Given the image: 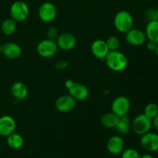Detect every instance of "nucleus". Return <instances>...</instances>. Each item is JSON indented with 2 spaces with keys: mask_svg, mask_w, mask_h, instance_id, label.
Returning a JSON list of instances; mask_svg holds the SVG:
<instances>
[{
  "mask_svg": "<svg viewBox=\"0 0 158 158\" xmlns=\"http://www.w3.org/2000/svg\"><path fill=\"white\" fill-rule=\"evenodd\" d=\"M106 66L114 72H122L128 65L127 57L120 51H111L104 59Z\"/></svg>",
  "mask_w": 158,
  "mask_h": 158,
  "instance_id": "nucleus-1",
  "label": "nucleus"
},
{
  "mask_svg": "<svg viewBox=\"0 0 158 158\" xmlns=\"http://www.w3.org/2000/svg\"><path fill=\"white\" fill-rule=\"evenodd\" d=\"M114 25L119 32L126 33L134 26L133 15L127 10L119 11L114 15Z\"/></svg>",
  "mask_w": 158,
  "mask_h": 158,
  "instance_id": "nucleus-2",
  "label": "nucleus"
},
{
  "mask_svg": "<svg viewBox=\"0 0 158 158\" xmlns=\"http://www.w3.org/2000/svg\"><path fill=\"white\" fill-rule=\"evenodd\" d=\"M152 127V119L145 115L143 113L136 116L131 121V129L137 135H143L150 132Z\"/></svg>",
  "mask_w": 158,
  "mask_h": 158,
  "instance_id": "nucleus-3",
  "label": "nucleus"
},
{
  "mask_svg": "<svg viewBox=\"0 0 158 158\" xmlns=\"http://www.w3.org/2000/svg\"><path fill=\"white\" fill-rule=\"evenodd\" d=\"M9 13L12 19L16 23L23 22L29 17V7L26 2L23 1H15L11 5Z\"/></svg>",
  "mask_w": 158,
  "mask_h": 158,
  "instance_id": "nucleus-4",
  "label": "nucleus"
},
{
  "mask_svg": "<svg viewBox=\"0 0 158 158\" xmlns=\"http://www.w3.org/2000/svg\"><path fill=\"white\" fill-rule=\"evenodd\" d=\"M59 48L56 40L45 39L37 44L36 52L43 58H51L56 54Z\"/></svg>",
  "mask_w": 158,
  "mask_h": 158,
  "instance_id": "nucleus-5",
  "label": "nucleus"
},
{
  "mask_svg": "<svg viewBox=\"0 0 158 158\" xmlns=\"http://www.w3.org/2000/svg\"><path fill=\"white\" fill-rule=\"evenodd\" d=\"M57 15V9L55 5L50 2H46L40 5L38 9V16L43 23L53 21Z\"/></svg>",
  "mask_w": 158,
  "mask_h": 158,
  "instance_id": "nucleus-6",
  "label": "nucleus"
},
{
  "mask_svg": "<svg viewBox=\"0 0 158 158\" xmlns=\"http://www.w3.org/2000/svg\"><path fill=\"white\" fill-rule=\"evenodd\" d=\"M131 109V101L125 96H118L111 103V110L118 117L125 116Z\"/></svg>",
  "mask_w": 158,
  "mask_h": 158,
  "instance_id": "nucleus-7",
  "label": "nucleus"
},
{
  "mask_svg": "<svg viewBox=\"0 0 158 158\" xmlns=\"http://www.w3.org/2000/svg\"><path fill=\"white\" fill-rule=\"evenodd\" d=\"M69 94L79 101H83L86 100L89 95L88 88L84 84L77 82H70V84L67 85Z\"/></svg>",
  "mask_w": 158,
  "mask_h": 158,
  "instance_id": "nucleus-8",
  "label": "nucleus"
},
{
  "mask_svg": "<svg viewBox=\"0 0 158 158\" xmlns=\"http://www.w3.org/2000/svg\"><path fill=\"white\" fill-rule=\"evenodd\" d=\"M125 40L128 44L134 46H142L148 40L143 31L134 27L125 33Z\"/></svg>",
  "mask_w": 158,
  "mask_h": 158,
  "instance_id": "nucleus-9",
  "label": "nucleus"
},
{
  "mask_svg": "<svg viewBox=\"0 0 158 158\" xmlns=\"http://www.w3.org/2000/svg\"><path fill=\"white\" fill-rule=\"evenodd\" d=\"M77 100L73 98L69 94L60 96L55 102V107L59 112L68 113L75 108Z\"/></svg>",
  "mask_w": 158,
  "mask_h": 158,
  "instance_id": "nucleus-10",
  "label": "nucleus"
},
{
  "mask_svg": "<svg viewBox=\"0 0 158 158\" xmlns=\"http://www.w3.org/2000/svg\"><path fill=\"white\" fill-rule=\"evenodd\" d=\"M59 49L64 51L72 50L77 45V38L70 32H63L56 40Z\"/></svg>",
  "mask_w": 158,
  "mask_h": 158,
  "instance_id": "nucleus-11",
  "label": "nucleus"
},
{
  "mask_svg": "<svg viewBox=\"0 0 158 158\" xmlns=\"http://www.w3.org/2000/svg\"><path fill=\"white\" fill-rule=\"evenodd\" d=\"M140 137V144L143 149L149 152L158 151V134L150 131Z\"/></svg>",
  "mask_w": 158,
  "mask_h": 158,
  "instance_id": "nucleus-12",
  "label": "nucleus"
},
{
  "mask_svg": "<svg viewBox=\"0 0 158 158\" xmlns=\"http://www.w3.org/2000/svg\"><path fill=\"white\" fill-rule=\"evenodd\" d=\"M124 140L120 135H113L106 141V150L114 155L120 154L124 150Z\"/></svg>",
  "mask_w": 158,
  "mask_h": 158,
  "instance_id": "nucleus-13",
  "label": "nucleus"
},
{
  "mask_svg": "<svg viewBox=\"0 0 158 158\" xmlns=\"http://www.w3.org/2000/svg\"><path fill=\"white\" fill-rule=\"evenodd\" d=\"M16 123L12 117L9 115H3L0 117V136L7 137L15 132Z\"/></svg>",
  "mask_w": 158,
  "mask_h": 158,
  "instance_id": "nucleus-14",
  "label": "nucleus"
},
{
  "mask_svg": "<svg viewBox=\"0 0 158 158\" xmlns=\"http://www.w3.org/2000/svg\"><path fill=\"white\" fill-rule=\"evenodd\" d=\"M91 52H92L93 55L96 57V58L99 59V60L104 61V59L106 58V55L108 52H110L108 49L107 46L106 44L105 40H96L92 43L90 46Z\"/></svg>",
  "mask_w": 158,
  "mask_h": 158,
  "instance_id": "nucleus-15",
  "label": "nucleus"
},
{
  "mask_svg": "<svg viewBox=\"0 0 158 158\" xmlns=\"http://www.w3.org/2000/svg\"><path fill=\"white\" fill-rule=\"evenodd\" d=\"M2 54L10 60H16L21 56L22 49L14 42H7L2 45Z\"/></svg>",
  "mask_w": 158,
  "mask_h": 158,
  "instance_id": "nucleus-16",
  "label": "nucleus"
},
{
  "mask_svg": "<svg viewBox=\"0 0 158 158\" xmlns=\"http://www.w3.org/2000/svg\"><path fill=\"white\" fill-rule=\"evenodd\" d=\"M11 94L15 99L23 100L27 97L29 94V89L23 82L16 81L11 86Z\"/></svg>",
  "mask_w": 158,
  "mask_h": 158,
  "instance_id": "nucleus-17",
  "label": "nucleus"
},
{
  "mask_svg": "<svg viewBox=\"0 0 158 158\" xmlns=\"http://www.w3.org/2000/svg\"><path fill=\"white\" fill-rule=\"evenodd\" d=\"M144 32L148 41L158 43V20L148 21Z\"/></svg>",
  "mask_w": 158,
  "mask_h": 158,
  "instance_id": "nucleus-18",
  "label": "nucleus"
},
{
  "mask_svg": "<svg viewBox=\"0 0 158 158\" xmlns=\"http://www.w3.org/2000/svg\"><path fill=\"white\" fill-rule=\"evenodd\" d=\"M114 129L120 135H126L131 130V121L127 115L119 117L118 122Z\"/></svg>",
  "mask_w": 158,
  "mask_h": 158,
  "instance_id": "nucleus-19",
  "label": "nucleus"
},
{
  "mask_svg": "<svg viewBox=\"0 0 158 158\" xmlns=\"http://www.w3.org/2000/svg\"><path fill=\"white\" fill-rule=\"evenodd\" d=\"M6 143L8 146L14 150H17L21 148L24 143V139L21 134L18 133H12L9 136L6 137Z\"/></svg>",
  "mask_w": 158,
  "mask_h": 158,
  "instance_id": "nucleus-20",
  "label": "nucleus"
},
{
  "mask_svg": "<svg viewBox=\"0 0 158 158\" xmlns=\"http://www.w3.org/2000/svg\"><path fill=\"white\" fill-rule=\"evenodd\" d=\"M119 117L112 111L110 113H106L100 118V123L106 128H114L118 122Z\"/></svg>",
  "mask_w": 158,
  "mask_h": 158,
  "instance_id": "nucleus-21",
  "label": "nucleus"
},
{
  "mask_svg": "<svg viewBox=\"0 0 158 158\" xmlns=\"http://www.w3.org/2000/svg\"><path fill=\"white\" fill-rule=\"evenodd\" d=\"M17 29V23L12 18L6 19L2 23L1 31L6 35H11L15 32Z\"/></svg>",
  "mask_w": 158,
  "mask_h": 158,
  "instance_id": "nucleus-22",
  "label": "nucleus"
},
{
  "mask_svg": "<svg viewBox=\"0 0 158 158\" xmlns=\"http://www.w3.org/2000/svg\"><path fill=\"white\" fill-rule=\"evenodd\" d=\"M105 42H106V44L110 52L119 50V49H120V41L118 37L115 36V35L109 36L106 39V40H105Z\"/></svg>",
  "mask_w": 158,
  "mask_h": 158,
  "instance_id": "nucleus-23",
  "label": "nucleus"
},
{
  "mask_svg": "<svg viewBox=\"0 0 158 158\" xmlns=\"http://www.w3.org/2000/svg\"><path fill=\"white\" fill-rule=\"evenodd\" d=\"M143 114L149 117L150 118H154L158 114V105L154 103H149L144 106Z\"/></svg>",
  "mask_w": 158,
  "mask_h": 158,
  "instance_id": "nucleus-24",
  "label": "nucleus"
},
{
  "mask_svg": "<svg viewBox=\"0 0 158 158\" xmlns=\"http://www.w3.org/2000/svg\"><path fill=\"white\" fill-rule=\"evenodd\" d=\"M141 155L140 153L135 149L133 148H128V149L123 150L121 153V158H140Z\"/></svg>",
  "mask_w": 158,
  "mask_h": 158,
  "instance_id": "nucleus-25",
  "label": "nucleus"
},
{
  "mask_svg": "<svg viewBox=\"0 0 158 158\" xmlns=\"http://www.w3.org/2000/svg\"><path fill=\"white\" fill-rule=\"evenodd\" d=\"M46 35H47V38L49 40H56L60 35L58 28L56 26H50L46 32Z\"/></svg>",
  "mask_w": 158,
  "mask_h": 158,
  "instance_id": "nucleus-26",
  "label": "nucleus"
},
{
  "mask_svg": "<svg viewBox=\"0 0 158 158\" xmlns=\"http://www.w3.org/2000/svg\"><path fill=\"white\" fill-rule=\"evenodd\" d=\"M146 15H147V17H148V19L149 21L157 19V11H156V9H149V10H148L147 11Z\"/></svg>",
  "mask_w": 158,
  "mask_h": 158,
  "instance_id": "nucleus-27",
  "label": "nucleus"
},
{
  "mask_svg": "<svg viewBox=\"0 0 158 158\" xmlns=\"http://www.w3.org/2000/svg\"><path fill=\"white\" fill-rule=\"evenodd\" d=\"M156 46H157V43H154V42L152 41H148V43H147V48L149 51H154L155 50Z\"/></svg>",
  "mask_w": 158,
  "mask_h": 158,
  "instance_id": "nucleus-28",
  "label": "nucleus"
},
{
  "mask_svg": "<svg viewBox=\"0 0 158 158\" xmlns=\"http://www.w3.org/2000/svg\"><path fill=\"white\" fill-rule=\"evenodd\" d=\"M152 125L153 127L158 132V114L154 117V118H152Z\"/></svg>",
  "mask_w": 158,
  "mask_h": 158,
  "instance_id": "nucleus-29",
  "label": "nucleus"
},
{
  "mask_svg": "<svg viewBox=\"0 0 158 158\" xmlns=\"http://www.w3.org/2000/svg\"><path fill=\"white\" fill-rule=\"evenodd\" d=\"M140 158H154V157H153L151 154H143V155H142L141 157H140Z\"/></svg>",
  "mask_w": 158,
  "mask_h": 158,
  "instance_id": "nucleus-30",
  "label": "nucleus"
},
{
  "mask_svg": "<svg viewBox=\"0 0 158 158\" xmlns=\"http://www.w3.org/2000/svg\"><path fill=\"white\" fill-rule=\"evenodd\" d=\"M154 52H155L156 55L158 56V43H157V46H156V49H155V50H154Z\"/></svg>",
  "mask_w": 158,
  "mask_h": 158,
  "instance_id": "nucleus-31",
  "label": "nucleus"
},
{
  "mask_svg": "<svg viewBox=\"0 0 158 158\" xmlns=\"http://www.w3.org/2000/svg\"><path fill=\"white\" fill-rule=\"evenodd\" d=\"M2 53V45L0 44V54Z\"/></svg>",
  "mask_w": 158,
  "mask_h": 158,
  "instance_id": "nucleus-32",
  "label": "nucleus"
},
{
  "mask_svg": "<svg viewBox=\"0 0 158 158\" xmlns=\"http://www.w3.org/2000/svg\"><path fill=\"white\" fill-rule=\"evenodd\" d=\"M156 11H157V20H158V7H157V9H156Z\"/></svg>",
  "mask_w": 158,
  "mask_h": 158,
  "instance_id": "nucleus-33",
  "label": "nucleus"
},
{
  "mask_svg": "<svg viewBox=\"0 0 158 158\" xmlns=\"http://www.w3.org/2000/svg\"><path fill=\"white\" fill-rule=\"evenodd\" d=\"M53 1H56V0H53Z\"/></svg>",
  "mask_w": 158,
  "mask_h": 158,
  "instance_id": "nucleus-34",
  "label": "nucleus"
}]
</instances>
